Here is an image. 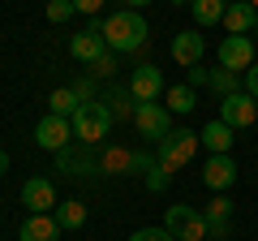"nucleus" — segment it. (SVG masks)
Here are the masks:
<instances>
[{
    "label": "nucleus",
    "mask_w": 258,
    "mask_h": 241,
    "mask_svg": "<svg viewBox=\"0 0 258 241\" xmlns=\"http://www.w3.org/2000/svg\"><path fill=\"white\" fill-rule=\"evenodd\" d=\"M99 30H103L112 52H142L151 43V26H147V18L138 9H116L112 18L99 22Z\"/></svg>",
    "instance_id": "nucleus-1"
},
{
    "label": "nucleus",
    "mask_w": 258,
    "mask_h": 241,
    "mask_svg": "<svg viewBox=\"0 0 258 241\" xmlns=\"http://www.w3.org/2000/svg\"><path fill=\"white\" fill-rule=\"evenodd\" d=\"M108 134H112V112L103 108L99 99L82 103V108L74 112V138H78V142H86V147H99Z\"/></svg>",
    "instance_id": "nucleus-2"
},
{
    "label": "nucleus",
    "mask_w": 258,
    "mask_h": 241,
    "mask_svg": "<svg viewBox=\"0 0 258 241\" xmlns=\"http://www.w3.org/2000/svg\"><path fill=\"white\" fill-rule=\"evenodd\" d=\"M198 147H203V138H198L194 130H172L168 138L155 142V159L168 168V172H181V168L194 159V151H198Z\"/></svg>",
    "instance_id": "nucleus-3"
},
{
    "label": "nucleus",
    "mask_w": 258,
    "mask_h": 241,
    "mask_svg": "<svg viewBox=\"0 0 258 241\" xmlns=\"http://www.w3.org/2000/svg\"><path fill=\"white\" fill-rule=\"evenodd\" d=\"M164 228L172 232L176 241H207V237H211V232H207V215L198 211V207H185V203L168 207Z\"/></svg>",
    "instance_id": "nucleus-4"
},
{
    "label": "nucleus",
    "mask_w": 258,
    "mask_h": 241,
    "mask_svg": "<svg viewBox=\"0 0 258 241\" xmlns=\"http://www.w3.org/2000/svg\"><path fill=\"white\" fill-rule=\"evenodd\" d=\"M134 125H138L142 138L159 142V138L172 134V112H168L164 103H138V108H134Z\"/></svg>",
    "instance_id": "nucleus-5"
},
{
    "label": "nucleus",
    "mask_w": 258,
    "mask_h": 241,
    "mask_svg": "<svg viewBox=\"0 0 258 241\" xmlns=\"http://www.w3.org/2000/svg\"><path fill=\"white\" fill-rule=\"evenodd\" d=\"M215 56H220V69H232V74H245V69L258 61L249 35H228L220 47H215Z\"/></svg>",
    "instance_id": "nucleus-6"
},
{
    "label": "nucleus",
    "mask_w": 258,
    "mask_h": 241,
    "mask_svg": "<svg viewBox=\"0 0 258 241\" xmlns=\"http://www.w3.org/2000/svg\"><path fill=\"white\" fill-rule=\"evenodd\" d=\"M35 142L43 151H52V155H56V151H64L69 142H74V120H69V116H52V112H47V116L35 125Z\"/></svg>",
    "instance_id": "nucleus-7"
},
{
    "label": "nucleus",
    "mask_w": 258,
    "mask_h": 241,
    "mask_svg": "<svg viewBox=\"0 0 258 241\" xmlns=\"http://www.w3.org/2000/svg\"><path fill=\"white\" fill-rule=\"evenodd\" d=\"M220 120L232 125V130H249V125H258V99L245 95V91L228 95V99L220 103Z\"/></svg>",
    "instance_id": "nucleus-8"
},
{
    "label": "nucleus",
    "mask_w": 258,
    "mask_h": 241,
    "mask_svg": "<svg viewBox=\"0 0 258 241\" xmlns=\"http://www.w3.org/2000/svg\"><path fill=\"white\" fill-rule=\"evenodd\" d=\"M69 52H74V61H82V65H95V61H99L103 52H112V47H108V39H103L99 22H91L82 35L69 39Z\"/></svg>",
    "instance_id": "nucleus-9"
},
{
    "label": "nucleus",
    "mask_w": 258,
    "mask_h": 241,
    "mask_svg": "<svg viewBox=\"0 0 258 241\" xmlns=\"http://www.w3.org/2000/svg\"><path fill=\"white\" fill-rule=\"evenodd\" d=\"M129 91H134L138 103H159V95H164L168 86H164V74H159L155 65H138L129 74Z\"/></svg>",
    "instance_id": "nucleus-10"
},
{
    "label": "nucleus",
    "mask_w": 258,
    "mask_h": 241,
    "mask_svg": "<svg viewBox=\"0 0 258 241\" xmlns=\"http://www.w3.org/2000/svg\"><path fill=\"white\" fill-rule=\"evenodd\" d=\"M22 207H30V215H52L56 211V186L47 176H30L22 186Z\"/></svg>",
    "instance_id": "nucleus-11"
},
{
    "label": "nucleus",
    "mask_w": 258,
    "mask_h": 241,
    "mask_svg": "<svg viewBox=\"0 0 258 241\" xmlns=\"http://www.w3.org/2000/svg\"><path fill=\"white\" fill-rule=\"evenodd\" d=\"M168 52H172V61H176V65L194 69L198 61H203V52H207V39L198 35V30H181V35H172Z\"/></svg>",
    "instance_id": "nucleus-12"
},
{
    "label": "nucleus",
    "mask_w": 258,
    "mask_h": 241,
    "mask_svg": "<svg viewBox=\"0 0 258 241\" xmlns=\"http://www.w3.org/2000/svg\"><path fill=\"white\" fill-rule=\"evenodd\" d=\"M232 181H237V164H232V155H211L203 164V186L211 190V194H224Z\"/></svg>",
    "instance_id": "nucleus-13"
},
{
    "label": "nucleus",
    "mask_w": 258,
    "mask_h": 241,
    "mask_svg": "<svg viewBox=\"0 0 258 241\" xmlns=\"http://www.w3.org/2000/svg\"><path fill=\"white\" fill-rule=\"evenodd\" d=\"M60 224H56V215H26L18 228V241H60Z\"/></svg>",
    "instance_id": "nucleus-14"
},
{
    "label": "nucleus",
    "mask_w": 258,
    "mask_h": 241,
    "mask_svg": "<svg viewBox=\"0 0 258 241\" xmlns=\"http://www.w3.org/2000/svg\"><path fill=\"white\" fill-rule=\"evenodd\" d=\"M203 215H207V232H211L215 241L228 237V228H232V203H228L224 194H215L211 203H207V211H203Z\"/></svg>",
    "instance_id": "nucleus-15"
},
{
    "label": "nucleus",
    "mask_w": 258,
    "mask_h": 241,
    "mask_svg": "<svg viewBox=\"0 0 258 241\" xmlns=\"http://www.w3.org/2000/svg\"><path fill=\"white\" fill-rule=\"evenodd\" d=\"M254 22H258V9L249 0H232L228 13H224V30L228 35H254Z\"/></svg>",
    "instance_id": "nucleus-16"
},
{
    "label": "nucleus",
    "mask_w": 258,
    "mask_h": 241,
    "mask_svg": "<svg viewBox=\"0 0 258 241\" xmlns=\"http://www.w3.org/2000/svg\"><path fill=\"white\" fill-rule=\"evenodd\" d=\"M56 164L64 168L69 176H91L95 168H99V159L86 151V142H82V151H74V147H64V151H56Z\"/></svg>",
    "instance_id": "nucleus-17"
},
{
    "label": "nucleus",
    "mask_w": 258,
    "mask_h": 241,
    "mask_svg": "<svg viewBox=\"0 0 258 241\" xmlns=\"http://www.w3.org/2000/svg\"><path fill=\"white\" fill-rule=\"evenodd\" d=\"M232 134H237V130L224 125V120H207L198 138H203V147L211 151V155H228V151H232Z\"/></svg>",
    "instance_id": "nucleus-18"
},
{
    "label": "nucleus",
    "mask_w": 258,
    "mask_h": 241,
    "mask_svg": "<svg viewBox=\"0 0 258 241\" xmlns=\"http://www.w3.org/2000/svg\"><path fill=\"white\" fill-rule=\"evenodd\" d=\"M99 103L112 112V120H125V116L134 120V108H138V99H134V91H129V86H112Z\"/></svg>",
    "instance_id": "nucleus-19"
},
{
    "label": "nucleus",
    "mask_w": 258,
    "mask_h": 241,
    "mask_svg": "<svg viewBox=\"0 0 258 241\" xmlns=\"http://www.w3.org/2000/svg\"><path fill=\"white\" fill-rule=\"evenodd\" d=\"M164 108L172 112V116L194 112V108H198V95H194V86H189V82H185V86H168V91H164Z\"/></svg>",
    "instance_id": "nucleus-20"
},
{
    "label": "nucleus",
    "mask_w": 258,
    "mask_h": 241,
    "mask_svg": "<svg viewBox=\"0 0 258 241\" xmlns=\"http://www.w3.org/2000/svg\"><path fill=\"white\" fill-rule=\"evenodd\" d=\"M189 13H194L198 26H215V22H224V13H228V0H194Z\"/></svg>",
    "instance_id": "nucleus-21"
},
{
    "label": "nucleus",
    "mask_w": 258,
    "mask_h": 241,
    "mask_svg": "<svg viewBox=\"0 0 258 241\" xmlns=\"http://www.w3.org/2000/svg\"><path fill=\"white\" fill-rule=\"evenodd\" d=\"M78 108H82V99L74 95V86H60V91L47 95V112H52V116H69V120H74Z\"/></svg>",
    "instance_id": "nucleus-22"
},
{
    "label": "nucleus",
    "mask_w": 258,
    "mask_h": 241,
    "mask_svg": "<svg viewBox=\"0 0 258 241\" xmlns=\"http://www.w3.org/2000/svg\"><path fill=\"white\" fill-rule=\"evenodd\" d=\"M211 91L228 99V95L245 91V74H232V69H215V74H211Z\"/></svg>",
    "instance_id": "nucleus-23"
},
{
    "label": "nucleus",
    "mask_w": 258,
    "mask_h": 241,
    "mask_svg": "<svg viewBox=\"0 0 258 241\" xmlns=\"http://www.w3.org/2000/svg\"><path fill=\"white\" fill-rule=\"evenodd\" d=\"M56 224H60V228H82V224H86V207L82 203H78V198H74V203H56Z\"/></svg>",
    "instance_id": "nucleus-24"
},
{
    "label": "nucleus",
    "mask_w": 258,
    "mask_h": 241,
    "mask_svg": "<svg viewBox=\"0 0 258 241\" xmlns=\"http://www.w3.org/2000/svg\"><path fill=\"white\" fill-rule=\"evenodd\" d=\"M99 168H108V172H134V151L112 147L108 155H103V164H99Z\"/></svg>",
    "instance_id": "nucleus-25"
},
{
    "label": "nucleus",
    "mask_w": 258,
    "mask_h": 241,
    "mask_svg": "<svg viewBox=\"0 0 258 241\" xmlns=\"http://www.w3.org/2000/svg\"><path fill=\"white\" fill-rule=\"evenodd\" d=\"M43 13H47V22H56V26H60V22H69L78 9H74V0H47Z\"/></svg>",
    "instance_id": "nucleus-26"
},
{
    "label": "nucleus",
    "mask_w": 258,
    "mask_h": 241,
    "mask_svg": "<svg viewBox=\"0 0 258 241\" xmlns=\"http://www.w3.org/2000/svg\"><path fill=\"white\" fill-rule=\"evenodd\" d=\"M112 74H116V56H112V52H103L99 61L91 65V78H112Z\"/></svg>",
    "instance_id": "nucleus-27"
},
{
    "label": "nucleus",
    "mask_w": 258,
    "mask_h": 241,
    "mask_svg": "<svg viewBox=\"0 0 258 241\" xmlns=\"http://www.w3.org/2000/svg\"><path fill=\"white\" fill-rule=\"evenodd\" d=\"M129 241H176L168 228H138V232H129Z\"/></svg>",
    "instance_id": "nucleus-28"
},
{
    "label": "nucleus",
    "mask_w": 258,
    "mask_h": 241,
    "mask_svg": "<svg viewBox=\"0 0 258 241\" xmlns=\"http://www.w3.org/2000/svg\"><path fill=\"white\" fill-rule=\"evenodd\" d=\"M189 86H194V91H198V86H211V74H207L203 65H194L189 69Z\"/></svg>",
    "instance_id": "nucleus-29"
},
{
    "label": "nucleus",
    "mask_w": 258,
    "mask_h": 241,
    "mask_svg": "<svg viewBox=\"0 0 258 241\" xmlns=\"http://www.w3.org/2000/svg\"><path fill=\"white\" fill-rule=\"evenodd\" d=\"M245 95H254V99H258V61L245 69Z\"/></svg>",
    "instance_id": "nucleus-30"
},
{
    "label": "nucleus",
    "mask_w": 258,
    "mask_h": 241,
    "mask_svg": "<svg viewBox=\"0 0 258 241\" xmlns=\"http://www.w3.org/2000/svg\"><path fill=\"white\" fill-rule=\"evenodd\" d=\"M74 95H78L82 103H91V95H95V82H91V78H82V82L74 86Z\"/></svg>",
    "instance_id": "nucleus-31"
},
{
    "label": "nucleus",
    "mask_w": 258,
    "mask_h": 241,
    "mask_svg": "<svg viewBox=\"0 0 258 241\" xmlns=\"http://www.w3.org/2000/svg\"><path fill=\"white\" fill-rule=\"evenodd\" d=\"M74 9H78V13H91V18H95V13L103 9V0H74Z\"/></svg>",
    "instance_id": "nucleus-32"
},
{
    "label": "nucleus",
    "mask_w": 258,
    "mask_h": 241,
    "mask_svg": "<svg viewBox=\"0 0 258 241\" xmlns=\"http://www.w3.org/2000/svg\"><path fill=\"white\" fill-rule=\"evenodd\" d=\"M151 0H125V9H147Z\"/></svg>",
    "instance_id": "nucleus-33"
},
{
    "label": "nucleus",
    "mask_w": 258,
    "mask_h": 241,
    "mask_svg": "<svg viewBox=\"0 0 258 241\" xmlns=\"http://www.w3.org/2000/svg\"><path fill=\"white\" fill-rule=\"evenodd\" d=\"M9 172V155H5V151H0V176Z\"/></svg>",
    "instance_id": "nucleus-34"
},
{
    "label": "nucleus",
    "mask_w": 258,
    "mask_h": 241,
    "mask_svg": "<svg viewBox=\"0 0 258 241\" xmlns=\"http://www.w3.org/2000/svg\"><path fill=\"white\" fill-rule=\"evenodd\" d=\"M172 5H176V9H181V5H194V0H172Z\"/></svg>",
    "instance_id": "nucleus-35"
},
{
    "label": "nucleus",
    "mask_w": 258,
    "mask_h": 241,
    "mask_svg": "<svg viewBox=\"0 0 258 241\" xmlns=\"http://www.w3.org/2000/svg\"><path fill=\"white\" fill-rule=\"evenodd\" d=\"M249 5H254V9H258V0H249Z\"/></svg>",
    "instance_id": "nucleus-36"
},
{
    "label": "nucleus",
    "mask_w": 258,
    "mask_h": 241,
    "mask_svg": "<svg viewBox=\"0 0 258 241\" xmlns=\"http://www.w3.org/2000/svg\"><path fill=\"white\" fill-rule=\"evenodd\" d=\"M254 35H258V22H254Z\"/></svg>",
    "instance_id": "nucleus-37"
},
{
    "label": "nucleus",
    "mask_w": 258,
    "mask_h": 241,
    "mask_svg": "<svg viewBox=\"0 0 258 241\" xmlns=\"http://www.w3.org/2000/svg\"><path fill=\"white\" fill-rule=\"evenodd\" d=\"M228 5H232V0H228Z\"/></svg>",
    "instance_id": "nucleus-38"
}]
</instances>
